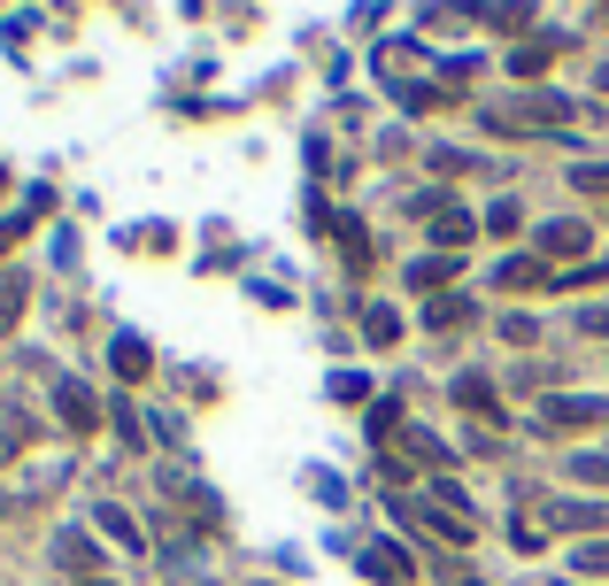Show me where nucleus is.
<instances>
[{
  "label": "nucleus",
  "instance_id": "nucleus-8",
  "mask_svg": "<svg viewBox=\"0 0 609 586\" xmlns=\"http://www.w3.org/2000/svg\"><path fill=\"white\" fill-rule=\"evenodd\" d=\"M363 579H378V586H409L417 572H409V556H402L394 540H371V548H363Z\"/></svg>",
  "mask_w": 609,
  "mask_h": 586
},
{
  "label": "nucleus",
  "instance_id": "nucleus-10",
  "mask_svg": "<svg viewBox=\"0 0 609 586\" xmlns=\"http://www.w3.org/2000/svg\"><path fill=\"white\" fill-rule=\"evenodd\" d=\"M93 525H101V533H109L124 556H148V533L132 525V509H124V502H101V509H93Z\"/></svg>",
  "mask_w": 609,
  "mask_h": 586
},
{
  "label": "nucleus",
  "instance_id": "nucleus-7",
  "mask_svg": "<svg viewBox=\"0 0 609 586\" xmlns=\"http://www.w3.org/2000/svg\"><path fill=\"white\" fill-rule=\"evenodd\" d=\"M425 232L440 240V255H456V247H470V232H478V224L463 216L456 201H433V209H425Z\"/></svg>",
  "mask_w": 609,
  "mask_h": 586
},
{
  "label": "nucleus",
  "instance_id": "nucleus-15",
  "mask_svg": "<svg viewBox=\"0 0 609 586\" xmlns=\"http://www.w3.org/2000/svg\"><path fill=\"white\" fill-rule=\"evenodd\" d=\"M556 47H564V39H525V47L509 54V78H540V70L556 62Z\"/></svg>",
  "mask_w": 609,
  "mask_h": 586
},
{
  "label": "nucleus",
  "instance_id": "nucleus-21",
  "mask_svg": "<svg viewBox=\"0 0 609 586\" xmlns=\"http://www.w3.org/2000/svg\"><path fill=\"white\" fill-rule=\"evenodd\" d=\"M425 324L456 332V324H470V301H463V293H440V301H425Z\"/></svg>",
  "mask_w": 609,
  "mask_h": 586
},
{
  "label": "nucleus",
  "instance_id": "nucleus-26",
  "mask_svg": "<svg viewBox=\"0 0 609 586\" xmlns=\"http://www.w3.org/2000/svg\"><path fill=\"white\" fill-rule=\"evenodd\" d=\"M579 572H587V579H609V540H587V548H579Z\"/></svg>",
  "mask_w": 609,
  "mask_h": 586
},
{
  "label": "nucleus",
  "instance_id": "nucleus-28",
  "mask_svg": "<svg viewBox=\"0 0 609 586\" xmlns=\"http://www.w3.org/2000/svg\"><path fill=\"white\" fill-rule=\"evenodd\" d=\"M486 224H494V240H509L525 216H517V201H494V209H486Z\"/></svg>",
  "mask_w": 609,
  "mask_h": 586
},
{
  "label": "nucleus",
  "instance_id": "nucleus-31",
  "mask_svg": "<svg viewBox=\"0 0 609 586\" xmlns=\"http://www.w3.org/2000/svg\"><path fill=\"white\" fill-rule=\"evenodd\" d=\"M16 240H23V224H16V216H0V255H8Z\"/></svg>",
  "mask_w": 609,
  "mask_h": 586
},
{
  "label": "nucleus",
  "instance_id": "nucleus-11",
  "mask_svg": "<svg viewBox=\"0 0 609 586\" xmlns=\"http://www.w3.org/2000/svg\"><path fill=\"white\" fill-rule=\"evenodd\" d=\"M548 525H564V533H609V502H548Z\"/></svg>",
  "mask_w": 609,
  "mask_h": 586
},
{
  "label": "nucleus",
  "instance_id": "nucleus-27",
  "mask_svg": "<svg viewBox=\"0 0 609 586\" xmlns=\"http://www.w3.org/2000/svg\"><path fill=\"white\" fill-rule=\"evenodd\" d=\"M571 471H579V478H587V486H609V447H595V455H579V463H571Z\"/></svg>",
  "mask_w": 609,
  "mask_h": 586
},
{
  "label": "nucleus",
  "instance_id": "nucleus-23",
  "mask_svg": "<svg viewBox=\"0 0 609 586\" xmlns=\"http://www.w3.org/2000/svg\"><path fill=\"white\" fill-rule=\"evenodd\" d=\"M116 410V433H124V447H148V425H140V410L132 402H109Z\"/></svg>",
  "mask_w": 609,
  "mask_h": 586
},
{
  "label": "nucleus",
  "instance_id": "nucleus-22",
  "mask_svg": "<svg viewBox=\"0 0 609 586\" xmlns=\"http://www.w3.org/2000/svg\"><path fill=\"white\" fill-rule=\"evenodd\" d=\"M332 402H371V378L363 371H332Z\"/></svg>",
  "mask_w": 609,
  "mask_h": 586
},
{
  "label": "nucleus",
  "instance_id": "nucleus-32",
  "mask_svg": "<svg viewBox=\"0 0 609 586\" xmlns=\"http://www.w3.org/2000/svg\"><path fill=\"white\" fill-rule=\"evenodd\" d=\"M93 586H109V579H93Z\"/></svg>",
  "mask_w": 609,
  "mask_h": 586
},
{
  "label": "nucleus",
  "instance_id": "nucleus-19",
  "mask_svg": "<svg viewBox=\"0 0 609 586\" xmlns=\"http://www.w3.org/2000/svg\"><path fill=\"white\" fill-rule=\"evenodd\" d=\"M332 232H339V247H347V271H371V240H363V224H355V216H332Z\"/></svg>",
  "mask_w": 609,
  "mask_h": 586
},
{
  "label": "nucleus",
  "instance_id": "nucleus-13",
  "mask_svg": "<svg viewBox=\"0 0 609 586\" xmlns=\"http://www.w3.org/2000/svg\"><path fill=\"white\" fill-rule=\"evenodd\" d=\"M494 286H509V293H532V286H556V271H548L540 255H517V263H501V271H494Z\"/></svg>",
  "mask_w": 609,
  "mask_h": 586
},
{
  "label": "nucleus",
  "instance_id": "nucleus-6",
  "mask_svg": "<svg viewBox=\"0 0 609 586\" xmlns=\"http://www.w3.org/2000/svg\"><path fill=\"white\" fill-rule=\"evenodd\" d=\"M394 440H402V455H417V463H425L433 478H456V447H448V440H433L425 425H402Z\"/></svg>",
  "mask_w": 609,
  "mask_h": 586
},
{
  "label": "nucleus",
  "instance_id": "nucleus-14",
  "mask_svg": "<svg viewBox=\"0 0 609 586\" xmlns=\"http://www.w3.org/2000/svg\"><path fill=\"white\" fill-rule=\"evenodd\" d=\"M109 363H116V378H124V386H140V378H148V371H154L148 340H132V332H124V340L109 347Z\"/></svg>",
  "mask_w": 609,
  "mask_h": 586
},
{
  "label": "nucleus",
  "instance_id": "nucleus-25",
  "mask_svg": "<svg viewBox=\"0 0 609 586\" xmlns=\"http://www.w3.org/2000/svg\"><path fill=\"white\" fill-rule=\"evenodd\" d=\"M571 185H579V193H609V162H579Z\"/></svg>",
  "mask_w": 609,
  "mask_h": 586
},
{
  "label": "nucleus",
  "instance_id": "nucleus-16",
  "mask_svg": "<svg viewBox=\"0 0 609 586\" xmlns=\"http://www.w3.org/2000/svg\"><path fill=\"white\" fill-rule=\"evenodd\" d=\"M402 109L409 117H440V109H456V85H402Z\"/></svg>",
  "mask_w": 609,
  "mask_h": 586
},
{
  "label": "nucleus",
  "instance_id": "nucleus-2",
  "mask_svg": "<svg viewBox=\"0 0 609 586\" xmlns=\"http://www.w3.org/2000/svg\"><path fill=\"white\" fill-rule=\"evenodd\" d=\"M394 517H402V525H417V533H433V540H448V548H470V540H478V533H470V517H456V509H433V494H425V502L394 494Z\"/></svg>",
  "mask_w": 609,
  "mask_h": 586
},
{
  "label": "nucleus",
  "instance_id": "nucleus-1",
  "mask_svg": "<svg viewBox=\"0 0 609 586\" xmlns=\"http://www.w3.org/2000/svg\"><path fill=\"white\" fill-rule=\"evenodd\" d=\"M579 109L556 101V93H525V101H486V132L501 140H540V132H571Z\"/></svg>",
  "mask_w": 609,
  "mask_h": 586
},
{
  "label": "nucleus",
  "instance_id": "nucleus-29",
  "mask_svg": "<svg viewBox=\"0 0 609 586\" xmlns=\"http://www.w3.org/2000/svg\"><path fill=\"white\" fill-rule=\"evenodd\" d=\"M501 340H509V347H532L540 324H532V316H501Z\"/></svg>",
  "mask_w": 609,
  "mask_h": 586
},
{
  "label": "nucleus",
  "instance_id": "nucleus-18",
  "mask_svg": "<svg viewBox=\"0 0 609 586\" xmlns=\"http://www.w3.org/2000/svg\"><path fill=\"white\" fill-rule=\"evenodd\" d=\"M23 301H31V279H16V271H8V279H0V332H16V324H23Z\"/></svg>",
  "mask_w": 609,
  "mask_h": 586
},
{
  "label": "nucleus",
  "instance_id": "nucleus-20",
  "mask_svg": "<svg viewBox=\"0 0 609 586\" xmlns=\"http://www.w3.org/2000/svg\"><path fill=\"white\" fill-rule=\"evenodd\" d=\"M448 279H456V255H417V263H409V286H448Z\"/></svg>",
  "mask_w": 609,
  "mask_h": 586
},
{
  "label": "nucleus",
  "instance_id": "nucleus-12",
  "mask_svg": "<svg viewBox=\"0 0 609 586\" xmlns=\"http://www.w3.org/2000/svg\"><path fill=\"white\" fill-rule=\"evenodd\" d=\"M54 556H62V572H78V586H93V572H101V548H93L85 533H62Z\"/></svg>",
  "mask_w": 609,
  "mask_h": 586
},
{
  "label": "nucleus",
  "instance_id": "nucleus-24",
  "mask_svg": "<svg viewBox=\"0 0 609 586\" xmlns=\"http://www.w3.org/2000/svg\"><path fill=\"white\" fill-rule=\"evenodd\" d=\"M402 433V410L394 402H371V440H394Z\"/></svg>",
  "mask_w": 609,
  "mask_h": 586
},
{
  "label": "nucleus",
  "instance_id": "nucleus-5",
  "mask_svg": "<svg viewBox=\"0 0 609 586\" xmlns=\"http://www.w3.org/2000/svg\"><path fill=\"white\" fill-rule=\"evenodd\" d=\"M448 394H456V410H470L478 425H486V417L501 425V394H494V378H486V371H456V386H448Z\"/></svg>",
  "mask_w": 609,
  "mask_h": 586
},
{
  "label": "nucleus",
  "instance_id": "nucleus-30",
  "mask_svg": "<svg viewBox=\"0 0 609 586\" xmlns=\"http://www.w3.org/2000/svg\"><path fill=\"white\" fill-rule=\"evenodd\" d=\"M579 332H587V340H609V301H595V309H579Z\"/></svg>",
  "mask_w": 609,
  "mask_h": 586
},
{
  "label": "nucleus",
  "instance_id": "nucleus-9",
  "mask_svg": "<svg viewBox=\"0 0 609 586\" xmlns=\"http://www.w3.org/2000/svg\"><path fill=\"white\" fill-rule=\"evenodd\" d=\"M54 410H62V425H70V433H93V425H101V402H93L78 378H62V386H54Z\"/></svg>",
  "mask_w": 609,
  "mask_h": 586
},
{
  "label": "nucleus",
  "instance_id": "nucleus-33",
  "mask_svg": "<svg viewBox=\"0 0 609 586\" xmlns=\"http://www.w3.org/2000/svg\"><path fill=\"white\" fill-rule=\"evenodd\" d=\"M571 586H587V579H571Z\"/></svg>",
  "mask_w": 609,
  "mask_h": 586
},
{
  "label": "nucleus",
  "instance_id": "nucleus-17",
  "mask_svg": "<svg viewBox=\"0 0 609 586\" xmlns=\"http://www.w3.org/2000/svg\"><path fill=\"white\" fill-rule=\"evenodd\" d=\"M363 340H378V347H394V340H402V316H394L386 301H363Z\"/></svg>",
  "mask_w": 609,
  "mask_h": 586
},
{
  "label": "nucleus",
  "instance_id": "nucleus-4",
  "mask_svg": "<svg viewBox=\"0 0 609 586\" xmlns=\"http://www.w3.org/2000/svg\"><path fill=\"white\" fill-rule=\"evenodd\" d=\"M587 247H595V232H587L579 216H556V224H540V263H548V271H556V263H579Z\"/></svg>",
  "mask_w": 609,
  "mask_h": 586
},
{
  "label": "nucleus",
  "instance_id": "nucleus-3",
  "mask_svg": "<svg viewBox=\"0 0 609 586\" xmlns=\"http://www.w3.org/2000/svg\"><path fill=\"white\" fill-rule=\"evenodd\" d=\"M602 417H609V402H595V394H548L540 402V433H587Z\"/></svg>",
  "mask_w": 609,
  "mask_h": 586
}]
</instances>
